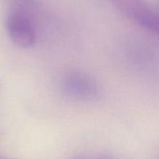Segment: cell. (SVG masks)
Here are the masks:
<instances>
[{"instance_id": "1", "label": "cell", "mask_w": 159, "mask_h": 159, "mask_svg": "<svg viewBox=\"0 0 159 159\" xmlns=\"http://www.w3.org/2000/svg\"><path fill=\"white\" fill-rule=\"evenodd\" d=\"M116 8L128 20L145 29L157 33L159 20L157 13L145 0H110Z\"/></svg>"}, {"instance_id": "2", "label": "cell", "mask_w": 159, "mask_h": 159, "mask_svg": "<svg viewBox=\"0 0 159 159\" xmlns=\"http://www.w3.org/2000/svg\"><path fill=\"white\" fill-rule=\"evenodd\" d=\"M61 89L68 98L82 102L93 101L100 94L97 81L90 75L81 71L66 74L61 80Z\"/></svg>"}, {"instance_id": "3", "label": "cell", "mask_w": 159, "mask_h": 159, "mask_svg": "<svg viewBox=\"0 0 159 159\" xmlns=\"http://www.w3.org/2000/svg\"><path fill=\"white\" fill-rule=\"evenodd\" d=\"M6 31L9 39L21 48H32L36 32L30 17L22 10L11 11L6 19Z\"/></svg>"}, {"instance_id": "4", "label": "cell", "mask_w": 159, "mask_h": 159, "mask_svg": "<svg viewBox=\"0 0 159 159\" xmlns=\"http://www.w3.org/2000/svg\"><path fill=\"white\" fill-rule=\"evenodd\" d=\"M16 1H19V2H21V3H26V2H28L29 0H16Z\"/></svg>"}, {"instance_id": "5", "label": "cell", "mask_w": 159, "mask_h": 159, "mask_svg": "<svg viewBox=\"0 0 159 159\" xmlns=\"http://www.w3.org/2000/svg\"><path fill=\"white\" fill-rule=\"evenodd\" d=\"M102 159H107V158H102Z\"/></svg>"}, {"instance_id": "6", "label": "cell", "mask_w": 159, "mask_h": 159, "mask_svg": "<svg viewBox=\"0 0 159 159\" xmlns=\"http://www.w3.org/2000/svg\"><path fill=\"white\" fill-rule=\"evenodd\" d=\"M0 159H2V158H0Z\"/></svg>"}]
</instances>
